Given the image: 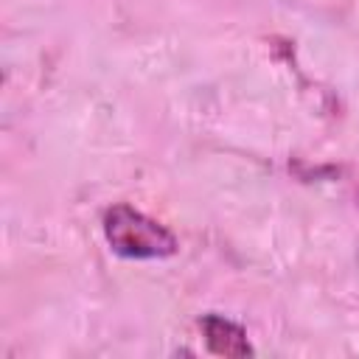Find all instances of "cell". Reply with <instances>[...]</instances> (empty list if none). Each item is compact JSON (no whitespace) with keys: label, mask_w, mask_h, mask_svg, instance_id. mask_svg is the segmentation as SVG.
<instances>
[{"label":"cell","mask_w":359,"mask_h":359,"mask_svg":"<svg viewBox=\"0 0 359 359\" xmlns=\"http://www.w3.org/2000/svg\"><path fill=\"white\" fill-rule=\"evenodd\" d=\"M104 238L109 250L129 261H163L177 255L180 241L177 236L160 224L157 219L146 216L143 210L118 202L104 213Z\"/></svg>","instance_id":"obj_1"},{"label":"cell","mask_w":359,"mask_h":359,"mask_svg":"<svg viewBox=\"0 0 359 359\" xmlns=\"http://www.w3.org/2000/svg\"><path fill=\"white\" fill-rule=\"evenodd\" d=\"M199 328H202L208 351L216 356H252L255 353V348L247 339V331L224 314H216V311L202 314Z\"/></svg>","instance_id":"obj_2"}]
</instances>
